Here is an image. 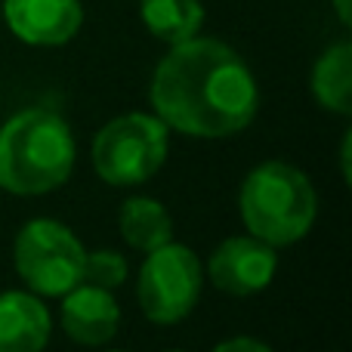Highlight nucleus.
<instances>
[{
  "label": "nucleus",
  "mask_w": 352,
  "mask_h": 352,
  "mask_svg": "<svg viewBox=\"0 0 352 352\" xmlns=\"http://www.w3.org/2000/svg\"><path fill=\"white\" fill-rule=\"evenodd\" d=\"M148 99L167 127L186 136L223 140L254 121L260 90L248 62L229 43L195 34L173 43L161 59Z\"/></svg>",
  "instance_id": "nucleus-1"
},
{
  "label": "nucleus",
  "mask_w": 352,
  "mask_h": 352,
  "mask_svg": "<svg viewBox=\"0 0 352 352\" xmlns=\"http://www.w3.org/2000/svg\"><path fill=\"white\" fill-rule=\"evenodd\" d=\"M74 136L62 115L25 109L0 127V188L12 195H47L72 176Z\"/></svg>",
  "instance_id": "nucleus-2"
},
{
  "label": "nucleus",
  "mask_w": 352,
  "mask_h": 352,
  "mask_svg": "<svg viewBox=\"0 0 352 352\" xmlns=\"http://www.w3.org/2000/svg\"><path fill=\"white\" fill-rule=\"evenodd\" d=\"M238 204L250 235L272 248H285L312 229L316 188L300 167L287 161H266L248 173Z\"/></svg>",
  "instance_id": "nucleus-3"
},
{
  "label": "nucleus",
  "mask_w": 352,
  "mask_h": 352,
  "mask_svg": "<svg viewBox=\"0 0 352 352\" xmlns=\"http://www.w3.org/2000/svg\"><path fill=\"white\" fill-rule=\"evenodd\" d=\"M164 158L167 124L146 111L115 118L93 140V167L109 186H136L152 179Z\"/></svg>",
  "instance_id": "nucleus-4"
},
{
  "label": "nucleus",
  "mask_w": 352,
  "mask_h": 352,
  "mask_svg": "<svg viewBox=\"0 0 352 352\" xmlns=\"http://www.w3.org/2000/svg\"><path fill=\"white\" fill-rule=\"evenodd\" d=\"M87 248L68 226L31 219L16 238V269L34 294L62 297L84 281Z\"/></svg>",
  "instance_id": "nucleus-5"
},
{
  "label": "nucleus",
  "mask_w": 352,
  "mask_h": 352,
  "mask_svg": "<svg viewBox=\"0 0 352 352\" xmlns=\"http://www.w3.org/2000/svg\"><path fill=\"white\" fill-rule=\"evenodd\" d=\"M204 285L201 260L186 244H161L148 250L140 269L136 297H140L142 316L155 324H176L195 309Z\"/></svg>",
  "instance_id": "nucleus-6"
},
{
  "label": "nucleus",
  "mask_w": 352,
  "mask_h": 352,
  "mask_svg": "<svg viewBox=\"0 0 352 352\" xmlns=\"http://www.w3.org/2000/svg\"><path fill=\"white\" fill-rule=\"evenodd\" d=\"M275 248L254 235H235L226 238L207 260V275L213 287L232 297H250L260 294L269 281L275 278Z\"/></svg>",
  "instance_id": "nucleus-7"
},
{
  "label": "nucleus",
  "mask_w": 352,
  "mask_h": 352,
  "mask_svg": "<svg viewBox=\"0 0 352 352\" xmlns=\"http://www.w3.org/2000/svg\"><path fill=\"white\" fill-rule=\"evenodd\" d=\"M10 31L31 47H62L80 31L78 0H3Z\"/></svg>",
  "instance_id": "nucleus-8"
},
{
  "label": "nucleus",
  "mask_w": 352,
  "mask_h": 352,
  "mask_svg": "<svg viewBox=\"0 0 352 352\" xmlns=\"http://www.w3.org/2000/svg\"><path fill=\"white\" fill-rule=\"evenodd\" d=\"M62 331L80 346H102L118 334L121 309L111 291L96 287L90 281L74 285L68 294H62Z\"/></svg>",
  "instance_id": "nucleus-9"
},
{
  "label": "nucleus",
  "mask_w": 352,
  "mask_h": 352,
  "mask_svg": "<svg viewBox=\"0 0 352 352\" xmlns=\"http://www.w3.org/2000/svg\"><path fill=\"white\" fill-rule=\"evenodd\" d=\"M50 331V309L31 291L0 294V352H41Z\"/></svg>",
  "instance_id": "nucleus-10"
},
{
  "label": "nucleus",
  "mask_w": 352,
  "mask_h": 352,
  "mask_svg": "<svg viewBox=\"0 0 352 352\" xmlns=\"http://www.w3.org/2000/svg\"><path fill=\"white\" fill-rule=\"evenodd\" d=\"M121 235L130 248L148 254L173 238V219L161 201L136 195V198L124 201L121 207Z\"/></svg>",
  "instance_id": "nucleus-11"
},
{
  "label": "nucleus",
  "mask_w": 352,
  "mask_h": 352,
  "mask_svg": "<svg viewBox=\"0 0 352 352\" xmlns=\"http://www.w3.org/2000/svg\"><path fill=\"white\" fill-rule=\"evenodd\" d=\"M312 93H316L318 105L337 115H349L352 111V47L349 43H337V47L324 50L322 59L312 68Z\"/></svg>",
  "instance_id": "nucleus-12"
},
{
  "label": "nucleus",
  "mask_w": 352,
  "mask_h": 352,
  "mask_svg": "<svg viewBox=\"0 0 352 352\" xmlns=\"http://www.w3.org/2000/svg\"><path fill=\"white\" fill-rule=\"evenodd\" d=\"M140 12L146 28L170 47L195 37L204 22V6L198 0H142Z\"/></svg>",
  "instance_id": "nucleus-13"
},
{
  "label": "nucleus",
  "mask_w": 352,
  "mask_h": 352,
  "mask_svg": "<svg viewBox=\"0 0 352 352\" xmlns=\"http://www.w3.org/2000/svg\"><path fill=\"white\" fill-rule=\"evenodd\" d=\"M127 278V260L118 250H93L84 260V281L105 291H115Z\"/></svg>",
  "instance_id": "nucleus-14"
},
{
  "label": "nucleus",
  "mask_w": 352,
  "mask_h": 352,
  "mask_svg": "<svg viewBox=\"0 0 352 352\" xmlns=\"http://www.w3.org/2000/svg\"><path fill=\"white\" fill-rule=\"evenodd\" d=\"M213 352H272L266 343L254 340V337H232V340H223Z\"/></svg>",
  "instance_id": "nucleus-15"
},
{
  "label": "nucleus",
  "mask_w": 352,
  "mask_h": 352,
  "mask_svg": "<svg viewBox=\"0 0 352 352\" xmlns=\"http://www.w3.org/2000/svg\"><path fill=\"white\" fill-rule=\"evenodd\" d=\"M334 10H337V16H340L343 25L352 22V6H349V0H334Z\"/></svg>",
  "instance_id": "nucleus-16"
},
{
  "label": "nucleus",
  "mask_w": 352,
  "mask_h": 352,
  "mask_svg": "<svg viewBox=\"0 0 352 352\" xmlns=\"http://www.w3.org/2000/svg\"><path fill=\"white\" fill-rule=\"evenodd\" d=\"M170 352H179V349H170Z\"/></svg>",
  "instance_id": "nucleus-17"
}]
</instances>
